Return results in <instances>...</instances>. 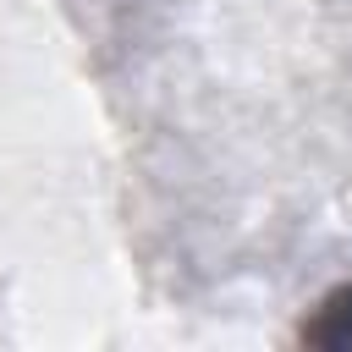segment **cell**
Wrapping results in <instances>:
<instances>
[{
  "instance_id": "6da1fadb",
  "label": "cell",
  "mask_w": 352,
  "mask_h": 352,
  "mask_svg": "<svg viewBox=\"0 0 352 352\" xmlns=\"http://www.w3.org/2000/svg\"><path fill=\"white\" fill-rule=\"evenodd\" d=\"M297 341H302V346H352V280L336 286V292H324V297L302 314Z\"/></svg>"
}]
</instances>
